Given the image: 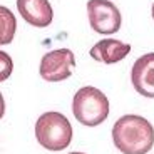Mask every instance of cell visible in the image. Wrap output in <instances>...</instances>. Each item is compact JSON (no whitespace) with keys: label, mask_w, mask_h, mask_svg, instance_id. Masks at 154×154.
I'll return each mask as SVG.
<instances>
[{"label":"cell","mask_w":154,"mask_h":154,"mask_svg":"<svg viewBox=\"0 0 154 154\" xmlns=\"http://www.w3.org/2000/svg\"><path fill=\"white\" fill-rule=\"evenodd\" d=\"M17 8L25 22L38 29L49 27L54 19L49 0H17Z\"/></svg>","instance_id":"obj_7"},{"label":"cell","mask_w":154,"mask_h":154,"mask_svg":"<svg viewBox=\"0 0 154 154\" xmlns=\"http://www.w3.org/2000/svg\"><path fill=\"white\" fill-rule=\"evenodd\" d=\"M129 52H131L129 44L116 40V38H104V40H99L91 49V57L97 62L116 64V62L122 60Z\"/></svg>","instance_id":"obj_8"},{"label":"cell","mask_w":154,"mask_h":154,"mask_svg":"<svg viewBox=\"0 0 154 154\" xmlns=\"http://www.w3.org/2000/svg\"><path fill=\"white\" fill-rule=\"evenodd\" d=\"M72 112L82 126H99L109 116V100L106 94L92 85L81 87L72 100Z\"/></svg>","instance_id":"obj_2"},{"label":"cell","mask_w":154,"mask_h":154,"mask_svg":"<svg viewBox=\"0 0 154 154\" xmlns=\"http://www.w3.org/2000/svg\"><path fill=\"white\" fill-rule=\"evenodd\" d=\"M152 19H154V4H152Z\"/></svg>","instance_id":"obj_13"},{"label":"cell","mask_w":154,"mask_h":154,"mask_svg":"<svg viewBox=\"0 0 154 154\" xmlns=\"http://www.w3.org/2000/svg\"><path fill=\"white\" fill-rule=\"evenodd\" d=\"M35 137L37 143L45 149L62 151L72 141V126L60 112H45L35 122Z\"/></svg>","instance_id":"obj_3"},{"label":"cell","mask_w":154,"mask_h":154,"mask_svg":"<svg viewBox=\"0 0 154 154\" xmlns=\"http://www.w3.org/2000/svg\"><path fill=\"white\" fill-rule=\"evenodd\" d=\"M75 67V57L70 49H57L44 54L38 72L47 82H60L72 75Z\"/></svg>","instance_id":"obj_5"},{"label":"cell","mask_w":154,"mask_h":154,"mask_svg":"<svg viewBox=\"0 0 154 154\" xmlns=\"http://www.w3.org/2000/svg\"><path fill=\"white\" fill-rule=\"evenodd\" d=\"M69 154H84V152H69Z\"/></svg>","instance_id":"obj_12"},{"label":"cell","mask_w":154,"mask_h":154,"mask_svg":"<svg viewBox=\"0 0 154 154\" xmlns=\"http://www.w3.org/2000/svg\"><path fill=\"white\" fill-rule=\"evenodd\" d=\"M17 30V20L10 8L0 5V45H7L14 40Z\"/></svg>","instance_id":"obj_9"},{"label":"cell","mask_w":154,"mask_h":154,"mask_svg":"<svg viewBox=\"0 0 154 154\" xmlns=\"http://www.w3.org/2000/svg\"><path fill=\"white\" fill-rule=\"evenodd\" d=\"M131 81L137 94L154 99V52L144 54L134 62Z\"/></svg>","instance_id":"obj_6"},{"label":"cell","mask_w":154,"mask_h":154,"mask_svg":"<svg viewBox=\"0 0 154 154\" xmlns=\"http://www.w3.org/2000/svg\"><path fill=\"white\" fill-rule=\"evenodd\" d=\"M87 15L91 27L97 34L111 35L121 29V12L109 0H89Z\"/></svg>","instance_id":"obj_4"},{"label":"cell","mask_w":154,"mask_h":154,"mask_svg":"<svg viewBox=\"0 0 154 154\" xmlns=\"http://www.w3.org/2000/svg\"><path fill=\"white\" fill-rule=\"evenodd\" d=\"M12 70H14V62H12L10 55L4 50H0V82L7 81Z\"/></svg>","instance_id":"obj_10"},{"label":"cell","mask_w":154,"mask_h":154,"mask_svg":"<svg viewBox=\"0 0 154 154\" xmlns=\"http://www.w3.org/2000/svg\"><path fill=\"white\" fill-rule=\"evenodd\" d=\"M112 141L122 154H147L154 146V127L143 116L126 114L116 121Z\"/></svg>","instance_id":"obj_1"},{"label":"cell","mask_w":154,"mask_h":154,"mask_svg":"<svg viewBox=\"0 0 154 154\" xmlns=\"http://www.w3.org/2000/svg\"><path fill=\"white\" fill-rule=\"evenodd\" d=\"M4 114H5V100H4L2 92H0V119L4 117Z\"/></svg>","instance_id":"obj_11"}]
</instances>
